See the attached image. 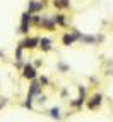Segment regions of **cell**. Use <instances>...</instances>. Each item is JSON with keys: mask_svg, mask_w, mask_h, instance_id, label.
Returning <instances> with one entry per match:
<instances>
[{"mask_svg": "<svg viewBox=\"0 0 113 122\" xmlns=\"http://www.w3.org/2000/svg\"><path fill=\"white\" fill-rule=\"evenodd\" d=\"M79 36H80V35L77 33V31H74L72 35H70V33H69V35H65V36H63V45H67V46H69V45H72V43H74Z\"/></svg>", "mask_w": 113, "mask_h": 122, "instance_id": "cell-1", "label": "cell"}, {"mask_svg": "<svg viewBox=\"0 0 113 122\" xmlns=\"http://www.w3.org/2000/svg\"><path fill=\"white\" fill-rule=\"evenodd\" d=\"M29 22H31V14H24L22 15V24H21V33H28Z\"/></svg>", "mask_w": 113, "mask_h": 122, "instance_id": "cell-2", "label": "cell"}, {"mask_svg": "<svg viewBox=\"0 0 113 122\" xmlns=\"http://www.w3.org/2000/svg\"><path fill=\"white\" fill-rule=\"evenodd\" d=\"M24 77L34 79V77H36V69H34L33 66H26V67H24Z\"/></svg>", "mask_w": 113, "mask_h": 122, "instance_id": "cell-3", "label": "cell"}, {"mask_svg": "<svg viewBox=\"0 0 113 122\" xmlns=\"http://www.w3.org/2000/svg\"><path fill=\"white\" fill-rule=\"evenodd\" d=\"M38 41H39L38 38H28L26 41H22V43H21V46H26V48H34Z\"/></svg>", "mask_w": 113, "mask_h": 122, "instance_id": "cell-4", "label": "cell"}, {"mask_svg": "<svg viewBox=\"0 0 113 122\" xmlns=\"http://www.w3.org/2000/svg\"><path fill=\"white\" fill-rule=\"evenodd\" d=\"M38 43H39V46H41L43 50H50V48H52V40L50 38H41Z\"/></svg>", "mask_w": 113, "mask_h": 122, "instance_id": "cell-5", "label": "cell"}, {"mask_svg": "<svg viewBox=\"0 0 113 122\" xmlns=\"http://www.w3.org/2000/svg\"><path fill=\"white\" fill-rule=\"evenodd\" d=\"M99 103H101V95H94L93 96V102L87 103V107H89V108H96Z\"/></svg>", "mask_w": 113, "mask_h": 122, "instance_id": "cell-6", "label": "cell"}, {"mask_svg": "<svg viewBox=\"0 0 113 122\" xmlns=\"http://www.w3.org/2000/svg\"><path fill=\"white\" fill-rule=\"evenodd\" d=\"M43 9V4L41 2H31L29 4V14L31 12H38V10H41Z\"/></svg>", "mask_w": 113, "mask_h": 122, "instance_id": "cell-7", "label": "cell"}, {"mask_svg": "<svg viewBox=\"0 0 113 122\" xmlns=\"http://www.w3.org/2000/svg\"><path fill=\"white\" fill-rule=\"evenodd\" d=\"M39 91H41V86H39V84L36 83V81H34V83L31 84V89H29V95H31V96H34V95H39Z\"/></svg>", "mask_w": 113, "mask_h": 122, "instance_id": "cell-8", "label": "cell"}, {"mask_svg": "<svg viewBox=\"0 0 113 122\" xmlns=\"http://www.w3.org/2000/svg\"><path fill=\"white\" fill-rule=\"evenodd\" d=\"M55 7H69L70 5V2H69V0H55Z\"/></svg>", "mask_w": 113, "mask_h": 122, "instance_id": "cell-9", "label": "cell"}, {"mask_svg": "<svg viewBox=\"0 0 113 122\" xmlns=\"http://www.w3.org/2000/svg\"><path fill=\"white\" fill-rule=\"evenodd\" d=\"M53 22H56V24H65L63 15H55V17H53Z\"/></svg>", "mask_w": 113, "mask_h": 122, "instance_id": "cell-10", "label": "cell"}, {"mask_svg": "<svg viewBox=\"0 0 113 122\" xmlns=\"http://www.w3.org/2000/svg\"><path fill=\"white\" fill-rule=\"evenodd\" d=\"M82 41H86V43H94V38L93 36H79Z\"/></svg>", "mask_w": 113, "mask_h": 122, "instance_id": "cell-11", "label": "cell"}, {"mask_svg": "<svg viewBox=\"0 0 113 122\" xmlns=\"http://www.w3.org/2000/svg\"><path fill=\"white\" fill-rule=\"evenodd\" d=\"M50 115H52L53 119H58V115H60V110H58V108H52V112H50Z\"/></svg>", "mask_w": 113, "mask_h": 122, "instance_id": "cell-12", "label": "cell"}]
</instances>
